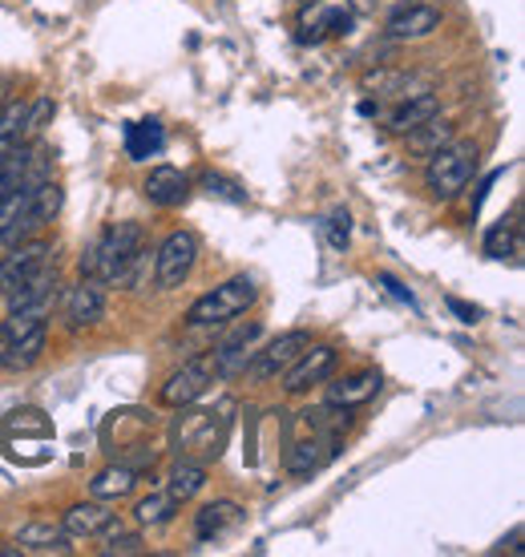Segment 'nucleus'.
I'll use <instances>...</instances> for the list:
<instances>
[{"mask_svg":"<svg viewBox=\"0 0 525 557\" xmlns=\"http://www.w3.org/2000/svg\"><path fill=\"white\" fill-rule=\"evenodd\" d=\"M441 28V13L429 9V4H404L401 13L388 16V37L392 41H420V37H429Z\"/></svg>","mask_w":525,"mask_h":557,"instance_id":"nucleus-15","label":"nucleus"},{"mask_svg":"<svg viewBox=\"0 0 525 557\" xmlns=\"http://www.w3.org/2000/svg\"><path fill=\"white\" fill-rule=\"evenodd\" d=\"M259 299V287H255V278L251 275H235L227 278L222 287L207 292L203 299H194L191 311H186V323L191 327H219V323H231L239 320L251 304Z\"/></svg>","mask_w":525,"mask_h":557,"instance_id":"nucleus-2","label":"nucleus"},{"mask_svg":"<svg viewBox=\"0 0 525 557\" xmlns=\"http://www.w3.org/2000/svg\"><path fill=\"white\" fill-rule=\"evenodd\" d=\"M45 344H49V327L16 335V339H9V344L0 348V368H4V372H28V368L45 356Z\"/></svg>","mask_w":525,"mask_h":557,"instance_id":"nucleus-17","label":"nucleus"},{"mask_svg":"<svg viewBox=\"0 0 525 557\" xmlns=\"http://www.w3.org/2000/svg\"><path fill=\"white\" fill-rule=\"evenodd\" d=\"M194 263H198V235L194 231H174L154 255V283L162 292H174L191 278Z\"/></svg>","mask_w":525,"mask_h":557,"instance_id":"nucleus-4","label":"nucleus"},{"mask_svg":"<svg viewBox=\"0 0 525 557\" xmlns=\"http://www.w3.org/2000/svg\"><path fill=\"white\" fill-rule=\"evenodd\" d=\"M101 537H106V545H101V549H106V554L110 557H130V554H142V537L134 530H125L122 521H118V525H113V530H106L101 533Z\"/></svg>","mask_w":525,"mask_h":557,"instance_id":"nucleus-28","label":"nucleus"},{"mask_svg":"<svg viewBox=\"0 0 525 557\" xmlns=\"http://www.w3.org/2000/svg\"><path fill=\"white\" fill-rule=\"evenodd\" d=\"M198 186H203L210 198H222V202H235V207H243V202H247V190H243L239 182L222 178V174H203V182H198Z\"/></svg>","mask_w":525,"mask_h":557,"instance_id":"nucleus-29","label":"nucleus"},{"mask_svg":"<svg viewBox=\"0 0 525 557\" xmlns=\"http://www.w3.org/2000/svg\"><path fill=\"white\" fill-rule=\"evenodd\" d=\"M73 537L61 525H49V521H28L16 533V545L21 549H33V554H70Z\"/></svg>","mask_w":525,"mask_h":557,"instance_id":"nucleus-19","label":"nucleus"},{"mask_svg":"<svg viewBox=\"0 0 525 557\" xmlns=\"http://www.w3.org/2000/svg\"><path fill=\"white\" fill-rule=\"evenodd\" d=\"M186 420V429H179V457H194L198 465L203 460H215L222 453V441H227V429L222 424H215V417L210 412H191Z\"/></svg>","mask_w":525,"mask_h":557,"instance_id":"nucleus-7","label":"nucleus"},{"mask_svg":"<svg viewBox=\"0 0 525 557\" xmlns=\"http://www.w3.org/2000/svg\"><path fill=\"white\" fill-rule=\"evenodd\" d=\"M9 299V311H28V307H45V311H53V299H57V267H41L37 275H28L25 283H16L13 292L4 295Z\"/></svg>","mask_w":525,"mask_h":557,"instance_id":"nucleus-14","label":"nucleus"},{"mask_svg":"<svg viewBox=\"0 0 525 557\" xmlns=\"http://www.w3.org/2000/svg\"><path fill=\"white\" fill-rule=\"evenodd\" d=\"M49 117H53V98H37L25 113V129H21V138H25V141L37 138V134L49 126Z\"/></svg>","mask_w":525,"mask_h":557,"instance_id":"nucleus-31","label":"nucleus"},{"mask_svg":"<svg viewBox=\"0 0 525 557\" xmlns=\"http://www.w3.org/2000/svg\"><path fill=\"white\" fill-rule=\"evenodd\" d=\"M262 335V327L259 323H247V327H239L231 339H222L219 348H215V363H210V372L219 380H231V376H239V372H247V363H251V356H255V339Z\"/></svg>","mask_w":525,"mask_h":557,"instance_id":"nucleus-11","label":"nucleus"},{"mask_svg":"<svg viewBox=\"0 0 525 557\" xmlns=\"http://www.w3.org/2000/svg\"><path fill=\"white\" fill-rule=\"evenodd\" d=\"M376 392H380V372H356V376L335 380L332 388H328V405L356 408V405H368Z\"/></svg>","mask_w":525,"mask_h":557,"instance_id":"nucleus-21","label":"nucleus"},{"mask_svg":"<svg viewBox=\"0 0 525 557\" xmlns=\"http://www.w3.org/2000/svg\"><path fill=\"white\" fill-rule=\"evenodd\" d=\"M376 283H380V287H384V292L392 295L396 304L413 307V311H416V295L408 292V287H404V283H401V278H396V275H388V271H380V275H376Z\"/></svg>","mask_w":525,"mask_h":557,"instance_id":"nucleus-33","label":"nucleus"},{"mask_svg":"<svg viewBox=\"0 0 525 557\" xmlns=\"http://www.w3.org/2000/svg\"><path fill=\"white\" fill-rule=\"evenodd\" d=\"M113 525H118V513H110L106 505L97 502L73 505L70 513H65V521H61V530L70 533V537H101Z\"/></svg>","mask_w":525,"mask_h":557,"instance_id":"nucleus-18","label":"nucleus"},{"mask_svg":"<svg viewBox=\"0 0 525 557\" xmlns=\"http://www.w3.org/2000/svg\"><path fill=\"white\" fill-rule=\"evenodd\" d=\"M437 113H441V98H437V94H404V101L392 110V117H388V129L408 134L413 126L429 122V117H437Z\"/></svg>","mask_w":525,"mask_h":557,"instance_id":"nucleus-20","label":"nucleus"},{"mask_svg":"<svg viewBox=\"0 0 525 557\" xmlns=\"http://www.w3.org/2000/svg\"><path fill=\"white\" fill-rule=\"evenodd\" d=\"M340 453V432H312L307 441L291 445L288 453V473L291 476H312L319 473L328 460Z\"/></svg>","mask_w":525,"mask_h":557,"instance_id":"nucleus-10","label":"nucleus"},{"mask_svg":"<svg viewBox=\"0 0 525 557\" xmlns=\"http://www.w3.org/2000/svg\"><path fill=\"white\" fill-rule=\"evenodd\" d=\"M453 138H456L453 122H437V117H429V122H420V126L408 129V150L420 153V158H429V153H437Z\"/></svg>","mask_w":525,"mask_h":557,"instance_id":"nucleus-25","label":"nucleus"},{"mask_svg":"<svg viewBox=\"0 0 525 557\" xmlns=\"http://www.w3.org/2000/svg\"><path fill=\"white\" fill-rule=\"evenodd\" d=\"M525 530H522V525H517V530H513L510 533V537H505V542H501L498 545V554H510V557H522L525 554Z\"/></svg>","mask_w":525,"mask_h":557,"instance_id":"nucleus-35","label":"nucleus"},{"mask_svg":"<svg viewBox=\"0 0 525 557\" xmlns=\"http://www.w3.org/2000/svg\"><path fill=\"white\" fill-rule=\"evenodd\" d=\"M53 263V243H16L13 251L0 259V295H9L16 283L37 275L41 267Z\"/></svg>","mask_w":525,"mask_h":557,"instance_id":"nucleus-8","label":"nucleus"},{"mask_svg":"<svg viewBox=\"0 0 525 557\" xmlns=\"http://www.w3.org/2000/svg\"><path fill=\"white\" fill-rule=\"evenodd\" d=\"M335 363H340V351H335L332 344H316V348L307 344V348L300 351V360L283 372V388H288L291 396H300V392H307L312 384H323V380L332 376Z\"/></svg>","mask_w":525,"mask_h":557,"instance_id":"nucleus-6","label":"nucleus"},{"mask_svg":"<svg viewBox=\"0 0 525 557\" xmlns=\"http://www.w3.org/2000/svg\"><path fill=\"white\" fill-rule=\"evenodd\" d=\"M312 344V335L304 332V327H295V332H283L279 339H271L262 351H255L247 363V376L251 380H276L283 376L291 363L300 360V351Z\"/></svg>","mask_w":525,"mask_h":557,"instance_id":"nucleus-5","label":"nucleus"},{"mask_svg":"<svg viewBox=\"0 0 525 557\" xmlns=\"http://www.w3.org/2000/svg\"><path fill=\"white\" fill-rule=\"evenodd\" d=\"M142 195H146V202H154V207H162V210L182 207L186 195H191V178L174 166H154L150 174H146V182H142Z\"/></svg>","mask_w":525,"mask_h":557,"instance_id":"nucleus-13","label":"nucleus"},{"mask_svg":"<svg viewBox=\"0 0 525 557\" xmlns=\"http://www.w3.org/2000/svg\"><path fill=\"white\" fill-rule=\"evenodd\" d=\"M142 255H146L142 223H113L82 259V275H94L97 283H130Z\"/></svg>","mask_w":525,"mask_h":557,"instance_id":"nucleus-1","label":"nucleus"},{"mask_svg":"<svg viewBox=\"0 0 525 557\" xmlns=\"http://www.w3.org/2000/svg\"><path fill=\"white\" fill-rule=\"evenodd\" d=\"M444 304H449V311H453V315H456L461 323H477V320H481V307L465 304V299H456V295H449Z\"/></svg>","mask_w":525,"mask_h":557,"instance_id":"nucleus-34","label":"nucleus"},{"mask_svg":"<svg viewBox=\"0 0 525 557\" xmlns=\"http://www.w3.org/2000/svg\"><path fill=\"white\" fill-rule=\"evenodd\" d=\"M505 251H517V223H505V219H501V223L485 235V255L505 259Z\"/></svg>","mask_w":525,"mask_h":557,"instance_id":"nucleus-30","label":"nucleus"},{"mask_svg":"<svg viewBox=\"0 0 525 557\" xmlns=\"http://www.w3.org/2000/svg\"><path fill=\"white\" fill-rule=\"evenodd\" d=\"M174 509H179V502L170 493H150V497H142L134 513H138V525H167Z\"/></svg>","mask_w":525,"mask_h":557,"instance_id":"nucleus-27","label":"nucleus"},{"mask_svg":"<svg viewBox=\"0 0 525 557\" xmlns=\"http://www.w3.org/2000/svg\"><path fill=\"white\" fill-rule=\"evenodd\" d=\"M101 287L106 283H97L94 275H82V283L70 292V299H65V320H70L73 332L101 323V315H106V292Z\"/></svg>","mask_w":525,"mask_h":557,"instance_id":"nucleus-12","label":"nucleus"},{"mask_svg":"<svg viewBox=\"0 0 525 557\" xmlns=\"http://www.w3.org/2000/svg\"><path fill=\"white\" fill-rule=\"evenodd\" d=\"M347 235H352V214L347 210H332V219H328V243H332L335 251H344Z\"/></svg>","mask_w":525,"mask_h":557,"instance_id":"nucleus-32","label":"nucleus"},{"mask_svg":"<svg viewBox=\"0 0 525 557\" xmlns=\"http://www.w3.org/2000/svg\"><path fill=\"white\" fill-rule=\"evenodd\" d=\"M138 476L142 473L125 469V465H110L106 473H97L94 481H89V497H94V502H118V497H130L134 485H138Z\"/></svg>","mask_w":525,"mask_h":557,"instance_id":"nucleus-23","label":"nucleus"},{"mask_svg":"<svg viewBox=\"0 0 525 557\" xmlns=\"http://www.w3.org/2000/svg\"><path fill=\"white\" fill-rule=\"evenodd\" d=\"M167 146V129L158 126V122H130L125 126V153L134 158V162H150L154 153Z\"/></svg>","mask_w":525,"mask_h":557,"instance_id":"nucleus-22","label":"nucleus"},{"mask_svg":"<svg viewBox=\"0 0 525 557\" xmlns=\"http://www.w3.org/2000/svg\"><path fill=\"white\" fill-rule=\"evenodd\" d=\"M239 525H243V509L235 502H215L198 509V517H194V537L198 542H222Z\"/></svg>","mask_w":525,"mask_h":557,"instance_id":"nucleus-16","label":"nucleus"},{"mask_svg":"<svg viewBox=\"0 0 525 557\" xmlns=\"http://www.w3.org/2000/svg\"><path fill=\"white\" fill-rule=\"evenodd\" d=\"M477 146L473 141H449V146H441L437 153H429V166H425V182H429V190L441 202H449V198H456L465 186L473 182V174H477Z\"/></svg>","mask_w":525,"mask_h":557,"instance_id":"nucleus-3","label":"nucleus"},{"mask_svg":"<svg viewBox=\"0 0 525 557\" xmlns=\"http://www.w3.org/2000/svg\"><path fill=\"white\" fill-rule=\"evenodd\" d=\"M210 380H215V372H210V363H203V360H194V363H182L179 372L162 384V405L167 408H191L203 392L210 388Z\"/></svg>","mask_w":525,"mask_h":557,"instance_id":"nucleus-9","label":"nucleus"},{"mask_svg":"<svg viewBox=\"0 0 525 557\" xmlns=\"http://www.w3.org/2000/svg\"><path fill=\"white\" fill-rule=\"evenodd\" d=\"M45 320H49V311H45V307H28V311H9V320L0 323V344H9V339H16V335L37 332V327H45Z\"/></svg>","mask_w":525,"mask_h":557,"instance_id":"nucleus-26","label":"nucleus"},{"mask_svg":"<svg viewBox=\"0 0 525 557\" xmlns=\"http://www.w3.org/2000/svg\"><path fill=\"white\" fill-rule=\"evenodd\" d=\"M203 485H207V469L198 465V460L182 457L174 469H170V481H167V493L174 497L179 505H186L191 497H198L203 493Z\"/></svg>","mask_w":525,"mask_h":557,"instance_id":"nucleus-24","label":"nucleus"}]
</instances>
